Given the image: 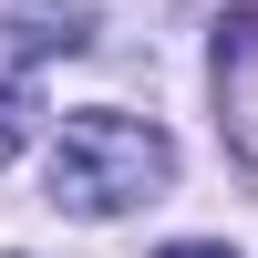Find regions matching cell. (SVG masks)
Returning <instances> with one entry per match:
<instances>
[{
    "instance_id": "6da1fadb",
    "label": "cell",
    "mask_w": 258,
    "mask_h": 258,
    "mask_svg": "<svg viewBox=\"0 0 258 258\" xmlns=\"http://www.w3.org/2000/svg\"><path fill=\"white\" fill-rule=\"evenodd\" d=\"M165 186H176V145L145 114L83 103L62 124V145H52V207H73V217H124V207L165 197Z\"/></svg>"
},
{
    "instance_id": "7a4b0ae2",
    "label": "cell",
    "mask_w": 258,
    "mask_h": 258,
    "mask_svg": "<svg viewBox=\"0 0 258 258\" xmlns=\"http://www.w3.org/2000/svg\"><path fill=\"white\" fill-rule=\"evenodd\" d=\"M21 21H31V31H21L31 52H83V41H93L83 31V0H21Z\"/></svg>"
},
{
    "instance_id": "277c9868",
    "label": "cell",
    "mask_w": 258,
    "mask_h": 258,
    "mask_svg": "<svg viewBox=\"0 0 258 258\" xmlns=\"http://www.w3.org/2000/svg\"><path fill=\"white\" fill-rule=\"evenodd\" d=\"M165 258H238V248H207V238H186V248H165Z\"/></svg>"
},
{
    "instance_id": "3957f363",
    "label": "cell",
    "mask_w": 258,
    "mask_h": 258,
    "mask_svg": "<svg viewBox=\"0 0 258 258\" xmlns=\"http://www.w3.org/2000/svg\"><path fill=\"white\" fill-rule=\"evenodd\" d=\"M21 135H31V83L0 62V155H21Z\"/></svg>"
}]
</instances>
